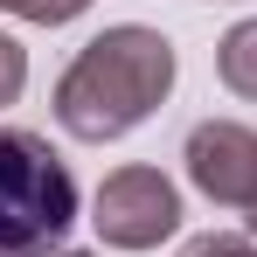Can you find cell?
Instances as JSON below:
<instances>
[{
    "label": "cell",
    "mask_w": 257,
    "mask_h": 257,
    "mask_svg": "<svg viewBox=\"0 0 257 257\" xmlns=\"http://www.w3.org/2000/svg\"><path fill=\"white\" fill-rule=\"evenodd\" d=\"M174 90V42L160 28H104L77 49V63L56 77V118L70 139H125L132 125H146Z\"/></svg>",
    "instance_id": "1"
},
{
    "label": "cell",
    "mask_w": 257,
    "mask_h": 257,
    "mask_svg": "<svg viewBox=\"0 0 257 257\" xmlns=\"http://www.w3.org/2000/svg\"><path fill=\"white\" fill-rule=\"evenodd\" d=\"M77 222V181L42 132L0 125V257H49Z\"/></svg>",
    "instance_id": "2"
},
{
    "label": "cell",
    "mask_w": 257,
    "mask_h": 257,
    "mask_svg": "<svg viewBox=\"0 0 257 257\" xmlns=\"http://www.w3.org/2000/svg\"><path fill=\"white\" fill-rule=\"evenodd\" d=\"M90 222L111 250H153L160 236L181 229V195L160 167H118V174H104Z\"/></svg>",
    "instance_id": "3"
},
{
    "label": "cell",
    "mask_w": 257,
    "mask_h": 257,
    "mask_svg": "<svg viewBox=\"0 0 257 257\" xmlns=\"http://www.w3.org/2000/svg\"><path fill=\"white\" fill-rule=\"evenodd\" d=\"M188 181L222 209H250L257 202V132L236 118H202L188 132Z\"/></svg>",
    "instance_id": "4"
},
{
    "label": "cell",
    "mask_w": 257,
    "mask_h": 257,
    "mask_svg": "<svg viewBox=\"0 0 257 257\" xmlns=\"http://www.w3.org/2000/svg\"><path fill=\"white\" fill-rule=\"evenodd\" d=\"M215 70H222V84L236 90V97H250V104H257V21H236V28L222 35Z\"/></svg>",
    "instance_id": "5"
},
{
    "label": "cell",
    "mask_w": 257,
    "mask_h": 257,
    "mask_svg": "<svg viewBox=\"0 0 257 257\" xmlns=\"http://www.w3.org/2000/svg\"><path fill=\"white\" fill-rule=\"evenodd\" d=\"M7 14H21V21H42V28H63V21H77L90 0H0Z\"/></svg>",
    "instance_id": "6"
},
{
    "label": "cell",
    "mask_w": 257,
    "mask_h": 257,
    "mask_svg": "<svg viewBox=\"0 0 257 257\" xmlns=\"http://www.w3.org/2000/svg\"><path fill=\"white\" fill-rule=\"evenodd\" d=\"M181 257H257V243H250V236H222V229H209V236H188Z\"/></svg>",
    "instance_id": "7"
},
{
    "label": "cell",
    "mask_w": 257,
    "mask_h": 257,
    "mask_svg": "<svg viewBox=\"0 0 257 257\" xmlns=\"http://www.w3.org/2000/svg\"><path fill=\"white\" fill-rule=\"evenodd\" d=\"M21 84H28V56H21V42H14V35H0V104H14V97H21Z\"/></svg>",
    "instance_id": "8"
},
{
    "label": "cell",
    "mask_w": 257,
    "mask_h": 257,
    "mask_svg": "<svg viewBox=\"0 0 257 257\" xmlns=\"http://www.w3.org/2000/svg\"><path fill=\"white\" fill-rule=\"evenodd\" d=\"M250 229H257V202H250Z\"/></svg>",
    "instance_id": "9"
},
{
    "label": "cell",
    "mask_w": 257,
    "mask_h": 257,
    "mask_svg": "<svg viewBox=\"0 0 257 257\" xmlns=\"http://www.w3.org/2000/svg\"><path fill=\"white\" fill-rule=\"evenodd\" d=\"M70 257H90V250H70Z\"/></svg>",
    "instance_id": "10"
}]
</instances>
